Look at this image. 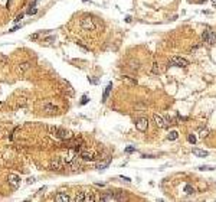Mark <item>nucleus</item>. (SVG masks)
<instances>
[{"instance_id":"nucleus-1","label":"nucleus","mask_w":216,"mask_h":202,"mask_svg":"<svg viewBox=\"0 0 216 202\" xmlns=\"http://www.w3.org/2000/svg\"><path fill=\"white\" fill-rule=\"evenodd\" d=\"M48 130H49V133L53 136V137L61 139V140H67V139H71V137H72V133L68 132V130H65V129H59V127H48Z\"/></svg>"},{"instance_id":"nucleus-2","label":"nucleus","mask_w":216,"mask_h":202,"mask_svg":"<svg viewBox=\"0 0 216 202\" xmlns=\"http://www.w3.org/2000/svg\"><path fill=\"white\" fill-rule=\"evenodd\" d=\"M81 28H82L84 31H91V32H94V31H97L98 29V25L94 22V19L92 17H84L82 20H81Z\"/></svg>"},{"instance_id":"nucleus-3","label":"nucleus","mask_w":216,"mask_h":202,"mask_svg":"<svg viewBox=\"0 0 216 202\" xmlns=\"http://www.w3.org/2000/svg\"><path fill=\"white\" fill-rule=\"evenodd\" d=\"M169 65L170 67H177V68H186L189 65V61L182 58V56H173V58H170Z\"/></svg>"},{"instance_id":"nucleus-4","label":"nucleus","mask_w":216,"mask_h":202,"mask_svg":"<svg viewBox=\"0 0 216 202\" xmlns=\"http://www.w3.org/2000/svg\"><path fill=\"white\" fill-rule=\"evenodd\" d=\"M202 39H203L206 43H209V45H215L216 43V32L208 29V31H205V32L202 33Z\"/></svg>"},{"instance_id":"nucleus-5","label":"nucleus","mask_w":216,"mask_h":202,"mask_svg":"<svg viewBox=\"0 0 216 202\" xmlns=\"http://www.w3.org/2000/svg\"><path fill=\"white\" fill-rule=\"evenodd\" d=\"M78 153H79V156L82 157L84 160H94L97 157V153L91 150V149H86V147H82Z\"/></svg>"},{"instance_id":"nucleus-6","label":"nucleus","mask_w":216,"mask_h":202,"mask_svg":"<svg viewBox=\"0 0 216 202\" xmlns=\"http://www.w3.org/2000/svg\"><path fill=\"white\" fill-rule=\"evenodd\" d=\"M147 127H149V120H147V118L141 117L135 121V129H137L138 132H146Z\"/></svg>"},{"instance_id":"nucleus-7","label":"nucleus","mask_w":216,"mask_h":202,"mask_svg":"<svg viewBox=\"0 0 216 202\" xmlns=\"http://www.w3.org/2000/svg\"><path fill=\"white\" fill-rule=\"evenodd\" d=\"M64 165H65V162H64L62 157H55L50 162V169L52 170H61V169L64 168Z\"/></svg>"},{"instance_id":"nucleus-8","label":"nucleus","mask_w":216,"mask_h":202,"mask_svg":"<svg viewBox=\"0 0 216 202\" xmlns=\"http://www.w3.org/2000/svg\"><path fill=\"white\" fill-rule=\"evenodd\" d=\"M153 118H154V123H156V126H157L159 129H164V127H167V121L163 116H160V114H154Z\"/></svg>"},{"instance_id":"nucleus-9","label":"nucleus","mask_w":216,"mask_h":202,"mask_svg":"<svg viewBox=\"0 0 216 202\" xmlns=\"http://www.w3.org/2000/svg\"><path fill=\"white\" fill-rule=\"evenodd\" d=\"M42 110H43L45 113H48V114H55V113L58 111V107L53 105V104H49V102H45L43 107H42Z\"/></svg>"},{"instance_id":"nucleus-10","label":"nucleus","mask_w":216,"mask_h":202,"mask_svg":"<svg viewBox=\"0 0 216 202\" xmlns=\"http://www.w3.org/2000/svg\"><path fill=\"white\" fill-rule=\"evenodd\" d=\"M7 181H9V184L13 186V188H19L20 186V178L16 176V175H9Z\"/></svg>"},{"instance_id":"nucleus-11","label":"nucleus","mask_w":216,"mask_h":202,"mask_svg":"<svg viewBox=\"0 0 216 202\" xmlns=\"http://www.w3.org/2000/svg\"><path fill=\"white\" fill-rule=\"evenodd\" d=\"M101 201L104 202H113V201H117L115 199V195H114V192H108V193H104L102 196L100 198Z\"/></svg>"},{"instance_id":"nucleus-12","label":"nucleus","mask_w":216,"mask_h":202,"mask_svg":"<svg viewBox=\"0 0 216 202\" xmlns=\"http://www.w3.org/2000/svg\"><path fill=\"white\" fill-rule=\"evenodd\" d=\"M55 201H58V202H68V201H71V198L68 196L67 193H64V192H59V193L55 196Z\"/></svg>"},{"instance_id":"nucleus-13","label":"nucleus","mask_w":216,"mask_h":202,"mask_svg":"<svg viewBox=\"0 0 216 202\" xmlns=\"http://www.w3.org/2000/svg\"><path fill=\"white\" fill-rule=\"evenodd\" d=\"M110 163H111V157H107L105 160H102V162H100V163L97 165V169H98V170H102V169L108 168Z\"/></svg>"},{"instance_id":"nucleus-14","label":"nucleus","mask_w":216,"mask_h":202,"mask_svg":"<svg viewBox=\"0 0 216 202\" xmlns=\"http://www.w3.org/2000/svg\"><path fill=\"white\" fill-rule=\"evenodd\" d=\"M193 154H195V156H198V157H206L209 153H208L206 150H202V149L195 147V149H193Z\"/></svg>"},{"instance_id":"nucleus-15","label":"nucleus","mask_w":216,"mask_h":202,"mask_svg":"<svg viewBox=\"0 0 216 202\" xmlns=\"http://www.w3.org/2000/svg\"><path fill=\"white\" fill-rule=\"evenodd\" d=\"M111 90H113V84L110 83V84L107 85V88H105V91H104V94H102V101L105 102V101L108 100V95H110V92H111Z\"/></svg>"},{"instance_id":"nucleus-16","label":"nucleus","mask_w":216,"mask_h":202,"mask_svg":"<svg viewBox=\"0 0 216 202\" xmlns=\"http://www.w3.org/2000/svg\"><path fill=\"white\" fill-rule=\"evenodd\" d=\"M29 68H30V62H23V64H20V65H19L17 71H19L20 74H23V72H26Z\"/></svg>"},{"instance_id":"nucleus-17","label":"nucleus","mask_w":216,"mask_h":202,"mask_svg":"<svg viewBox=\"0 0 216 202\" xmlns=\"http://www.w3.org/2000/svg\"><path fill=\"white\" fill-rule=\"evenodd\" d=\"M123 83H125V84H128V85H137V80L125 75V77H123Z\"/></svg>"},{"instance_id":"nucleus-18","label":"nucleus","mask_w":216,"mask_h":202,"mask_svg":"<svg viewBox=\"0 0 216 202\" xmlns=\"http://www.w3.org/2000/svg\"><path fill=\"white\" fill-rule=\"evenodd\" d=\"M75 202H85V192H78L74 198Z\"/></svg>"},{"instance_id":"nucleus-19","label":"nucleus","mask_w":216,"mask_h":202,"mask_svg":"<svg viewBox=\"0 0 216 202\" xmlns=\"http://www.w3.org/2000/svg\"><path fill=\"white\" fill-rule=\"evenodd\" d=\"M97 198L94 196V192H85V202H92V201H95Z\"/></svg>"},{"instance_id":"nucleus-20","label":"nucleus","mask_w":216,"mask_h":202,"mask_svg":"<svg viewBox=\"0 0 216 202\" xmlns=\"http://www.w3.org/2000/svg\"><path fill=\"white\" fill-rule=\"evenodd\" d=\"M183 191H184V192H186L187 195H193V193L196 192V191H195V188H193L192 185H186V186H184V189H183Z\"/></svg>"},{"instance_id":"nucleus-21","label":"nucleus","mask_w":216,"mask_h":202,"mask_svg":"<svg viewBox=\"0 0 216 202\" xmlns=\"http://www.w3.org/2000/svg\"><path fill=\"white\" fill-rule=\"evenodd\" d=\"M114 195H115L117 201H124V199H125V195H124L121 191H117V192H114Z\"/></svg>"},{"instance_id":"nucleus-22","label":"nucleus","mask_w":216,"mask_h":202,"mask_svg":"<svg viewBox=\"0 0 216 202\" xmlns=\"http://www.w3.org/2000/svg\"><path fill=\"white\" fill-rule=\"evenodd\" d=\"M208 136H209V130H208V129H203V130H200V134H199L200 139H206Z\"/></svg>"},{"instance_id":"nucleus-23","label":"nucleus","mask_w":216,"mask_h":202,"mask_svg":"<svg viewBox=\"0 0 216 202\" xmlns=\"http://www.w3.org/2000/svg\"><path fill=\"white\" fill-rule=\"evenodd\" d=\"M177 137H179V133H177V132H171L170 134L167 136V139H169V140H176Z\"/></svg>"},{"instance_id":"nucleus-24","label":"nucleus","mask_w":216,"mask_h":202,"mask_svg":"<svg viewBox=\"0 0 216 202\" xmlns=\"http://www.w3.org/2000/svg\"><path fill=\"white\" fill-rule=\"evenodd\" d=\"M36 13H38V9H36V7L32 9V6H30V7H29V10H28V15H36Z\"/></svg>"},{"instance_id":"nucleus-25","label":"nucleus","mask_w":216,"mask_h":202,"mask_svg":"<svg viewBox=\"0 0 216 202\" xmlns=\"http://www.w3.org/2000/svg\"><path fill=\"white\" fill-rule=\"evenodd\" d=\"M187 140H189V142H190L192 144H195V143H196V137H195L193 134H190V136H189V137H187Z\"/></svg>"},{"instance_id":"nucleus-26","label":"nucleus","mask_w":216,"mask_h":202,"mask_svg":"<svg viewBox=\"0 0 216 202\" xmlns=\"http://www.w3.org/2000/svg\"><path fill=\"white\" fill-rule=\"evenodd\" d=\"M199 169L200 170H213L215 168H213V166H206V165H205V166H200Z\"/></svg>"},{"instance_id":"nucleus-27","label":"nucleus","mask_w":216,"mask_h":202,"mask_svg":"<svg viewBox=\"0 0 216 202\" xmlns=\"http://www.w3.org/2000/svg\"><path fill=\"white\" fill-rule=\"evenodd\" d=\"M153 72H154V74H159V72H160V69H159V65H157V64L153 65Z\"/></svg>"},{"instance_id":"nucleus-28","label":"nucleus","mask_w":216,"mask_h":202,"mask_svg":"<svg viewBox=\"0 0 216 202\" xmlns=\"http://www.w3.org/2000/svg\"><path fill=\"white\" fill-rule=\"evenodd\" d=\"M86 102H88V97H86V95H84L82 100H81V104L84 105V104H86Z\"/></svg>"},{"instance_id":"nucleus-29","label":"nucleus","mask_w":216,"mask_h":202,"mask_svg":"<svg viewBox=\"0 0 216 202\" xmlns=\"http://www.w3.org/2000/svg\"><path fill=\"white\" fill-rule=\"evenodd\" d=\"M23 17V13H20V15H17L16 19H15V22H20V19Z\"/></svg>"},{"instance_id":"nucleus-30","label":"nucleus","mask_w":216,"mask_h":202,"mask_svg":"<svg viewBox=\"0 0 216 202\" xmlns=\"http://www.w3.org/2000/svg\"><path fill=\"white\" fill-rule=\"evenodd\" d=\"M134 150H135V149H134V147H131V146H130V147H127V149H125V152H127V153H133Z\"/></svg>"},{"instance_id":"nucleus-31","label":"nucleus","mask_w":216,"mask_h":202,"mask_svg":"<svg viewBox=\"0 0 216 202\" xmlns=\"http://www.w3.org/2000/svg\"><path fill=\"white\" fill-rule=\"evenodd\" d=\"M89 83H92V84H97V83H98V80H97V78H89Z\"/></svg>"},{"instance_id":"nucleus-32","label":"nucleus","mask_w":216,"mask_h":202,"mask_svg":"<svg viewBox=\"0 0 216 202\" xmlns=\"http://www.w3.org/2000/svg\"><path fill=\"white\" fill-rule=\"evenodd\" d=\"M120 178H121V179H124L125 182H131V179H130V178H127V176H120Z\"/></svg>"},{"instance_id":"nucleus-33","label":"nucleus","mask_w":216,"mask_h":202,"mask_svg":"<svg viewBox=\"0 0 216 202\" xmlns=\"http://www.w3.org/2000/svg\"><path fill=\"white\" fill-rule=\"evenodd\" d=\"M19 28H20V26H15L13 29H10V32H16V31H17V29H19Z\"/></svg>"},{"instance_id":"nucleus-34","label":"nucleus","mask_w":216,"mask_h":202,"mask_svg":"<svg viewBox=\"0 0 216 202\" xmlns=\"http://www.w3.org/2000/svg\"><path fill=\"white\" fill-rule=\"evenodd\" d=\"M212 4H213V6H216V0H212Z\"/></svg>"},{"instance_id":"nucleus-35","label":"nucleus","mask_w":216,"mask_h":202,"mask_svg":"<svg viewBox=\"0 0 216 202\" xmlns=\"http://www.w3.org/2000/svg\"><path fill=\"white\" fill-rule=\"evenodd\" d=\"M203 1H206V0H199V3H203Z\"/></svg>"},{"instance_id":"nucleus-36","label":"nucleus","mask_w":216,"mask_h":202,"mask_svg":"<svg viewBox=\"0 0 216 202\" xmlns=\"http://www.w3.org/2000/svg\"><path fill=\"white\" fill-rule=\"evenodd\" d=\"M82 1H91V0H82Z\"/></svg>"}]
</instances>
